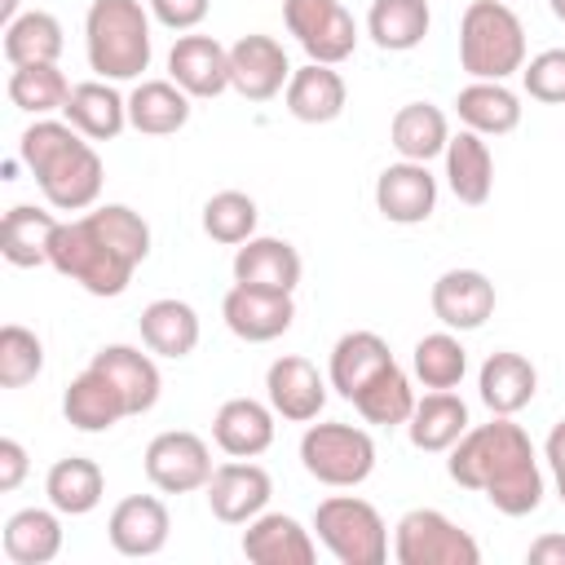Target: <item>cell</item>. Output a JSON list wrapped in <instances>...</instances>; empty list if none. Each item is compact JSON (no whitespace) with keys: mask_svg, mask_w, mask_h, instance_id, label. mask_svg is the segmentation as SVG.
I'll list each match as a JSON object with an SVG mask.
<instances>
[{"mask_svg":"<svg viewBox=\"0 0 565 565\" xmlns=\"http://www.w3.org/2000/svg\"><path fill=\"white\" fill-rule=\"evenodd\" d=\"M93 366L115 380V388H119L124 402H128V415L154 411L163 380H159V366H154L150 353H141L137 344H102V349L93 353Z\"/></svg>","mask_w":565,"mask_h":565,"instance_id":"29","label":"cell"},{"mask_svg":"<svg viewBox=\"0 0 565 565\" xmlns=\"http://www.w3.org/2000/svg\"><path fill=\"white\" fill-rule=\"evenodd\" d=\"M313 534L340 565H384L388 525L375 503L358 494H331L313 508Z\"/></svg>","mask_w":565,"mask_h":565,"instance_id":"6","label":"cell"},{"mask_svg":"<svg viewBox=\"0 0 565 565\" xmlns=\"http://www.w3.org/2000/svg\"><path fill=\"white\" fill-rule=\"evenodd\" d=\"M300 252L287 238L252 234L234 252V282L243 287H265V291H296L300 282Z\"/></svg>","mask_w":565,"mask_h":565,"instance_id":"23","label":"cell"},{"mask_svg":"<svg viewBox=\"0 0 565 565\" xmlns=\"http://www.w3.org/2000/svg\"><path fill=\"white\" fill-rule=\"evenodd\" d=\"M282 102H287V115L300 119V124H331L344 115V102H349V88H344V75L327 62H309L300 71H291L287 88H282Z\"/></svg>","mask_w":565,"mask_h":565,"instance_id":"22","label":"cell"},{"mask_svg":"<svg viewBox=\"0 0 565 565\" xmlns=\"http://www.w3.org/2000/svg\"><path fill=\"white\" fill-rule=\"evenodd\" d=\"M384 366H393V353H388V340H384L380 331H344V335L335 340V349H331L327 380H331V388H335L344 402H353L358 388H362L366 380H375Z\"/></svg>","mask_w":565,"mask_h":565,"instance_id":"28","label":"cell"},{"mask_svg":"<svg viewBox=\"0 0 565 565\" xmlns=\"http://www.w3.org/2000/svg\"><path fill=\"white\" fill-rule=\"evenodd\" d=\"M26 477V450L13 437H0V490H18Z\"/></svg>","mask_w":565,"mask_h":565,"instance_id":"46","label":"cell"},{"mask_svg":"<svg viewBox=\"0 0 565 565\" xmlns=\"http://www.w3.org/2000/svg\"><path fill=\"white\" fill-rule=\"evenodd\" d=\"M388 141L402 159H415V163H428L437 154H446V141H450V124H446V110L433 106V102H406L397 106L393 124H388Z\"/></svg>","mask_w":565,"mask_h":565,"instance_id":"33","label":"cell"},{"mask_svg":"<svg viewBox=\"0 0 565 565\" xmlns=\"http://www.w3.org/2000/svg\"><path fill=\"white\" fill-rule=\"evenodd\" d=\"M300 463L313 481L353 490L375 472V441L358 424H309L300 437Z\"/></svg>","mask_w":565,"mask_h":565,"instance_id":"7","label":"cell"},{"mask_svg":"<svg viewBox=\"0 0 565 565\" xmlns=\"http://www.w3.org/2000/svg\"><path fill=\"white\" fill-rule=\"evenodd\" d=\"M168 534H172V516L163 508L159 494H128L110 508V521H106V539L119 556H159L168 547Z\"/></svg>","mask_w":565,"mask_h":565,"instance_id":"16","label":"cell"},{"mask_svg":"<svg viewBox=\"0 0 565 565\" xmlns=\"http://www.w3.org/2000/svg\"><path fill=\"white\" fill-rule=\"evenodd\" d=\"M53 230H57V216H53V212L31 207V203L9 207V212H4V225H0V252H4V260L18 265V269L49 265Z\"/></svg>","mask_w":565,"mask_h":565,"instance_id":"37","label":"cell"},{"mask_svg":"<svg viewBox=\"0 0 565 565\" xmlns=\"http://www.w3.org/2000/svg\"><path fill=\"white\" fill-rule=\"evenodd\" d=\"M212 441L230 459H256L274 446V406L256 397H230L212 415Z\"/></svg>","mask_w":565,"mask_h":565,"instance_id":"21","label":"cell"},{"mask_svg":"<svg viewBox=\"0 0 565 565\" xmlns=\"http://www.w3.org/2000/svg\"><path fill=\"white\" fill-rule=\"evenodd\" d=\"M327 384L331 380H322L318 366L300 353H282L265 371V397L287 424H313L327 406Z\"/></svg>","mask_w":565,"mask_h":565,"instance_id":"13","label":"cell"},{"mask_svg":"<svg viewBox=\"0 0 565 565\" xmlns=\"http://www.w3.org/2000/svg\"><path fill=\"white\" fill-rule=\"evenodd\" d=\"M411 371L424 388H455L468 371V349L459 344V335L446 327V331H428L415 340L411 349Z\"/></svg>","mask_w":565,"mask_h":565,"instance_id":"41","label":"cell"},{"mask_svg":"<svg viewBox=\"0 0 565 565\" xmlns=\"http://www.w3.org/2000/svg\"><path fill=\"white\" fill-rule=\"evenodd\" d=\"M441 159H446V185H450V194L459 203H468V207H481L490 199V190H494V154H490L486 137L472 132V128H459L446 141V154Z\"/></svg>","mask_w":565,"mask_h":565,"instance_id":"27","label":"cell"},{"mask_svg":"<svg viewBox=\"0 0 565 565\" xmlns=\"http://www.w3.org/2000/svg\"><path fill=\"white\" fill-rule=\"evenodd\" d=\"M18 18V0H0V26H9Z\"/></svg>","mask_w":565,"mask_h":565,"instance_id":"49","label":"cell"},{"mask_svg":"<svg viewBox=\"0 0 565 565\" xmlns=\"http://www.w3.org/2000/svg\"><path fill=\"white\" fill-rule=\"evenodd\" d=\"M477 393L481 402L490 406V415H516L534 402L539 393V371L525 353H512V349H499L481 362L477 371Z\"/></svg>","mask_w":565,"mask_h":565,"instance_id":"24","label":"cell"},{"mask_svg":"<svg viewBox=\"0 0 565 565\" xmlns=\"http://www.w3.org/2000/svg\"><path fill=\"white\" fill-rule=\"evenodd\" d=\"M556 494H561V503H565V472H556Z\"/></svg>","mask_w":565,"mask_h":565,"instance_id":"51","label":"cell"},{"mask_svg":"<svg viewBox=\"0 0 565 565\" xmlns=\"http://www.w3.org/2000/svg\"><path fill=\"white\" fill-rule=\"evenodd\" d=\"M146 4H150V18L163 22L168 31H194L212 9V0H146Z\"/></svg>","mask_w":565,"mask_h":565,"instance_id":"45","label":"cell"},{"mask_svg":"<svg viewBox=\"0 0 565 565\" xmlns=\"http://www.w3.org/2000/svg\"><path fill=\"white\" fill-rule=\"evenodd\" d=\"M137 327H141V344L150 353H159V358L181 362V358H190L199 349V313H194V305H185L177 296L150 300L141 309V318H137Z\"/></svg>","mask_w":565,"mask_h":565,"instance_id":"31","label":"cell"},{"mask_svg":"<svg viewBox=\"0 0 565 565\" xmlns=\"http://www.w3.org/2000/svg\"><path fill=\"white\" fill-rule=\"evenodd\" d=\"M256 199L243 194V190H216L207 203H203V234L212 243H225V247H238L256 234Z\"/></svg>","mask_w":565,"mask_h":565,"instance_id":"42","label":"cell"},{"mask_svg":"<svg viewBox=\"0 0 565 565\" xmlns=\"http://www.w3.org/2000/svg\"><path fill=\"white\" fill-rule=\"evenodd\" d=\"M4 62L9 66H35V62H57L66 40H62V22L44 9H26L4 26Z\"/></svg>","mask_w":565,"mask_h":565,"instance_id":"38","label":"cell"},{"mask_svg":"<svg viewBox=\"0 0 565 565\" xmlns=\"http://www.w3.org/2000/svg\"><path fill=\"white\" fill-rule=\"evenodd\" d=\"M168 79L199 102L221 97L230 88V49L216 35H181L168 53Z\"/></svg>","mask_w":565,"mask_h":565,"instance_id":"18","label":"cell"},{"mask_svg":"<svg viewBox=\"0 0 565 565\" xmlns=\"http://www.w3.org/2000/svg\"><path fill=\"white\" fill-rule=\"evenodd\" d=\"M84 53L97 79L124 84L150 71V4L141 0H93L84 13Z\"/></svg>","mask_w":565,"mask_h":565,"instance_id":"4","label":"cell"},{"mask_svg":"<svg viewBox=\"0 0 565 565\" xmlns=\"http://www.w3.org/2000/svg\"><path fill=\"white\" fill-rule=\"evenodd\" d=\"M375 207L393 225H424L437 212V177L428 163L397 159L375 177Z\"/></svg>","mask_w":565,"mask_h":565,"instance_id":"14","label":"cell"},{"mask_svg":"<svg viewBox=\"0 0 565 565\" xmlns=\"http://www.w3.org/2000/svg\"><path fill=\"white\" fill-rule=\"evenodd\" d=\"M530 565H565V534H543L525 547Z\"/></svg>","mask_w":565,"mask_h":565,"instance_id":"47","label":"cell"},{"mask_svg":"<svg viewBox=\"0 0 565 565\" xmlns=\"http://www.w3.org/2000/svg\"><path fill=\"white\" fill-rule=\"evenodd\" d=\"M468 428H472L468 424V402L459 393H450V388H428L424 397H415V411L406 419V437L424 455L450 450Z\"/></svg>","mask_w":565,"mask_h":565,"instance_id":"25","label":"cell"},{"mask_svg":"<svg viewBox=\"0 0 565 565\" xmlns=\"http://www.w3.org/2000/svg\"><path fill=\"white\" fill-rule=\"evenodd\" d=\"M221 318L225 327L247 340V344H269L278 340L282 331H291L296 322V300L291 291H265V287H243L234 282L221 300Z\"/></svg>","mask_w":565,"mask_h":565,"instance_id":"12","label":"cell"},{"mask_svg":"<svg viewBox=\"0 0 565 565\" xmlns=\"http://www.w3.org/2000/svg\"><path fill=\"white\" fill-rule=\"evenodd\" d=\"M62 119L79 128L88 141H115L128 128V97H119L110 79H84L71 88Z\"/></svg>","mask_w":565,"mask_h":565,"instance_id":"26","label":"cell"},{"mask_svg":"<svg viewBox=\"0 0 565 565\" xmlns=\"http://www.w3.org/2000/svg\"><path fill=\"white\" fill-rule=\"evenodd\" d=\"M146 481L159 490V494H190V490H207L216 463H212V450L199 433H185V428H168L159 437H150L146 455Z\"/></svg>","mask_w":565,"mask_h":565,"instance_id":"10","label":"cell"},{"mask_svg":"<svg viewBox=\"0 0 565 565\" xmlns=\"http://www.w3.org/2000/svg\"><path fill=\"white\" fill-rule=\"evenodd\" d=\"M18 159L31 168L40 194L49 207L57 212H88L102 199V154L93 150V141L71 128L66 119H35L22 137H18Z\"/></svg>","mask_w":565,"mask_h":565,"instance_id":"3","label":"cell"},{"mask_svg":"<svg viewBox=\"0 0 565 565\" xmlns=\"http://www.w3.org/2000/svg\"><path fill=\"white\" fill-rule=\"evenodd\" d=\"M446 472L455 486L477 490L503 516H530L543 503V472L534 459V441L512 415H494L490 424H472L450 450Z\"/></svg>","mask_w":565,"mask_h":565,"instance_id":"2","label":"cell"},{"mask_svg":"<svg viewBox=\"0 0 565 565\" xmlns=\"http://www.w3.org/2000/svg\"><path fill=\"white\" fill-rule=\"evenodd\" d=\"M547 4H552V13H556V18L565 22V0H547Z\"/></svg>","mask_w":565,"mask_h":565,"instance_id":"50","label":"cell"},{"mask_svg":"<svg viewBox=\"0 0 565 565\" xmlns=\"http://www.w3.org/2000/svg\"><path fill=\"white\" fill-rule=\"evenodd\" d=\"M62 512L49 508H22L4 521V556L13 565H49L62 552Z\"/></svg>","mask_w":565,"mask_h":565,"instance_id":"34","label":"cell"},{"mask_svg":"<svg viewBox=\"0 0 565 565\" xmlns=\"http://www.w3.org/2000/svg\"><path fill=\"white\" fill-rule=\"evenodd\" d=\"M287 79H291V62L274 35L252 31L230 44V88L243 102H269L287 88Z\"/></svg>","mask_w":565,"mask_h":565,"instance_id":"11","label":"cell"},{"mask_svg":"<svg viewBox=\"0 0 565 565\" xmlns=\"http://www.w3.org/2000/svg\"><path fill=\"white\" fill-rule=\"evenodd\" d=\"M243 556L252 565H313V534L287 512H260L243 530Z\"/></svg>","mask_w":565,"mask_h":565,"instance_id":"20","label":"cell"},{"mask_svg":"<svg viewBox=\"0 0 565 565\" xmlns=\"http://www.w3.org/2000/svg\"><path fill=\"white\" fill-rule=\"evenodd\" d=\"M459 66L472 79H508L525 66V26L503 0H472L459 18Z\"/></svg>","mask_w":565,"mask_h":565,"instance_id":"5","label":"cell"},{"mask_svg":"<svg viewBox=\"0 0 565 565\" xmlns=\"http://www.w3.org/2000/svg\"><path fill=\"white\" fill-rule=\"evenodd\" d=\"M190 93L177 79H141L128 93V128L146 137H172L190 124Z\"/></svg>","mask_w":565,"mask_h":565,"instance_id":"30","label":"cell"},{"mask_svg":"<svg viewBox=\"0 0 565 565\" xmlns=\"http://www.w3.org/2000/svg\"><path fill=\"white\" fill-rule=\"evenodd\" d=\"M146 256L150 225L128 203H102L75 221H57L49 243V265L88 296H124Z\"/></svg>","mask_w":565,"mask_h":565,"instance_id":"1","label":"cell"},{"mask_svg":"<svg viewBox=\"0 0 565 565\" xmlns=\"http://www.w3.org/2000/svg\"><path fill=\"white\" fill-rule=\"evenodd\" d=\"M521 84L543 106H565V49H543L521 66Z\"/></svg>","mask_w":565,"mask_h":565,"instance_id":"44","label":"cell"},{"mask_svg":"<svg viewBox=\"0 0 565 565\" xmlns=\"http://www.w3.org/2000/svg\"><path fill=\"white\" fill-rule=\"evenodd\" d=\"M494 282L481 274V269H446L437 282H433V318L450 331H477L486 327V318L494 313Z\"/></svg>","mask_w":565,"mask_h":565,"instance_id":"17","label":"cell"},{"mask_svg":"<svg viewBox=\"0 0 565 565\" xmlns=\"http://www.w3.org/2000/svg\"><path fill=\"white\" fill-rule=\"evenodd\" d=\"M353 411H358L366 424H375V428H397V424H406V419H411V411H415L411 375H406L397 362H393V366H384L375 380H366V384L358 388Z\"/></svg>","mask_w":565,"mask_h":565,"instance_id":"39","label":"cell"},{"mask_svg":"<svg viewBox=\"0 0 565 565\" xmlns=\"http://www.w3.org/2000/svg\"><path fill=\"white\" fill-rule=\"evenodd\" d=\"M44 494L62 516H88L106 494V477L88 455H66L49 468Z\"/></svg>","mask_w":565,"mask_h":565,"instance_id":"36","label":"cell"},{"mask_svg":"<svg viewBox=\"0 0 565 565\" xmlns=\"http://www.w3.org/2000/svg\"><path fill=\"white\" fill-rule=\"evenodd\" d=\"M428 26H433L428 0H371V9H366V35L384 53H411V49H419L424 35H428Z\"/></svg>","mask_w":565,"mask_h":565,"instance_id":"35","label":"cell"},{"mask_svg":"<svg viewBox=\"0 0 565 565\" xmlns=\"http://www.w3.org/2000/svg\"><path fill=\"white\" fill-rule=\"evenodd\" d=\"M543 459L552 463V472H565V419L552 424V433L543 441Z\"/></svg>","mask_w":565,"mask_h":565,"instance_id":"48","label":"cell"},{"mask_svg":"<svg viewBox=\"0 0 565 565\" xmlns=\"http://www.w3.org/2000/svg\"><path fill=\"white\" fill-rule=\"evenodd\" d=\"M44 371V344L35 331H26L22 322H4L0 327V384L4 388H22Z\"/></svg>","mask_w":565,"mask_h":565,"instance_id":"43","label":"cell"},{"mask_svg":"<svg viewBox=\"0 0 565 565\" xmlns=\"http://www.w3.org/2000/svg\"><path fill=\"white\" fill-rule=\"evenodd\" d=\"M274 494V481L260 463L252 459H230V463H216L212 481H207V508L216 521L225 525H247L252 516L265 512Z\"/></svg>","mask_w":565,"mask_h":565,"instance_id":"15","label":"cell"},{"mask_svg":"<svg viewBox=\"0 0 565 565\" xmlns=\"http://www.w3.org/2000/svg\"><path fill=\"white\" fill-rule=\"evenodd\" d=\"M71 88H75V84L62 75L57 62H35V66H13V71H9V102H13L18 110L35 115V119L62 110L66 97H71Z\"/></svg>","mask_w":565,"mask_h":565,"instance_id":"40","label":"cell"},{"mask_svg":"<svg viewBox=\"0 0 565 565\" xmlns=\"http://www.w3.org/2000/svg\"><path fill=\"white\" fill-rule=\"evenodd\" d=\"M282 22L309 62L340 66L358 49V22L340 0H282Z\"/></svg>","mask_w":565,"mask_h":565,"instance_id":"9","label":"cell"},{"mask_svg":"<svg viewBox=\"0 0 565 565\" xmlns=\"http://www.w3.org/2000/svg\"><path fill=\"white\" fill-rule=\"evenodd\" d=\"M455 115L481 137H503L521 124V97L503 79H472L455 93Z\"/></svg>","mask_w":565,"mask_h":565,"instance_id":"32","label":"cell"},{"mask_svg":"<svg viewBox=\"0 0 565 565\" xmlns=\"http://www.w3.org/2000/svg\"><path fill=\"white\" fill-rule=\"evenodd\" d=\"M393 561L397 565H477L481 561V547L446 512H437V508H411L393 525Z\"/></svg>","mask_w":565,"mask_h":565,"instance_id":"8","label":"cell"},{"mask_svg":"<svg viewBox=\"0 0 565 565\" xmlns=\"http://www.w3.org/2000/svg\"><path fill=\"white\" fill-rule=\"evenodd\" d=\"M62 415H66V424L79 428V433H110L119 419H132L124 393L115 388V380H110L106 371H97L93 362L66 384V393H62Z\"/></svg>","mask_w":565,"mask_h":565,"instance_id":"19","label":"cell"}]
</instances>
